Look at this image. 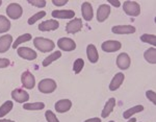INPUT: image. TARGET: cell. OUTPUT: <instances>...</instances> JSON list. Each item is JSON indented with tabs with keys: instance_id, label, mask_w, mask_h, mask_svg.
<instances>
[{
	"instance_id": "ba28073f",
	"label": "cell",
	"mask_w": 156,
	"mask_h": 122,
	"mask_svg": "<svg viewBox=\"0 0 156 122\" xmlns=\"http://www.w3.org/2000/svg\"><path fill=\"white\" fill-rule=\"evenodd\" d=\"M12 97L15 101L19 103H24L29 100V94L22 89H15L12 92Z\"/></svg>"
},
{
	"instance_id": "603a6c76",
	"label": "cell",
	"mask_w": 156,
	"mask_h": 122,
	"mask_svg": "<svg viewBox=\"0 0 156 122\" xmlns=\"http://www.w3.org/2000/svg\"><path fill=\"white\" fill-rule=\"evenodd\" d=\"M143 110H144V106L143 105H134L133 108H130V109H128L127 111H125L124 114H123V117H124L125 119H128L134 115V114H137V113H140V112H142Z\"/></svg>"
},
{
	"instance_id": "8fae6325",
	"label": "cell",
	"mask_w": 156,
	"mask_h": 122,
	"mask_svg": "<svg viewBox=\"0 0 156 122\" xmlns=\"http://www.w3.org/2000/svg\"><path fill=\"white\" fill-rule=\"evenodd\" d=\"M130 63H131V61H130V57H129V55H128L127 53L123 52V53H121V54L118 55L117 66L120 68L121 70L128 69V68L130 67Z\"/></svg>"
},
{
	"instance_id": "e575fe53",
	"label": "cell",
	"mask_w": 156,
	"mask_h": 122,
	"mask_svg": "<svg viewBox=\"0 0 156 122\" xmlns=\"http://www.w3.org/2000/svg\"><path fill=\"white\" fill-rule=\"evenodd\" d=\"M9 58H0V68H6L9 66Z\"/></svg>"
},
{
	"instance_id": "74e56055",
	"label": "cell",
	"mask_w": 156,
	"mask_h": 122,
	"mask_svg": "<svg viewBox=\"0 0 156 122\" xmlns=\"http://www.w3.org/2000/svg\"><path fill=\"white\" fill-rule=\"evenodd\" d=\"M84 122H101V120H100V118H97V117H95V118L87 119V120H85Z\"/></svg>"
},
{
	"instance_id": "8992f818",
	"label": "cell",
	"mask_w": 156,
	"mask_h": 122,
	"mask_svg": "<svg viewBox=\"0 0 156 122\" xmlns=\"http://www.w3.org/2000/svg\"><path fill=\"white\" fill-rule=\"evenodd\" d=\"M57 45L64 51H73L76 48V43L70 38H60L57 41Z\"/></svg>"
},
{
	"instance_id": "7402d4cb",
	"label": "cell",
	"mask_w": 156,
	"mask_h": 122,
	"mask_svg": "<svg viewBox=\"0 0 156 122\" xmlns=\"http://www.w3.org/2000/svg\"><path fill=\"white\" fill-rule=\"evenodd\" d=\"M144 57L148 63L154 65L156 64V49L154 47H151L147 49L144 53Z\"/></svg>"
},
{
	"instance_id": "277c9868",
	"label": "cell",
	"mask_w": 156,
	"mask_h": 122,
	"mask_svg": "<svg viewBox=\"0 0 156 122\" xmlns=\"http://www.w3.org/2000/svg\"><path fill=\"white\" fill-rule=\"evenodd\" d=\"M6 14L11 19L17 20L21 18L22 14H23V9L19 3H11L6 7Z\"/></svg>"
},
{
	"instance_id": "ab89813d",
	"label": "cell",
	"mask_w": 156,
	"mask_h": 122,
	"mask_svg": "<svg viewBox=\"0 0 156 122\" xmlns=\"http://www.w3.org/2000/svg\"><path fill=\"white\" fill-rule=\"evenodd\" d=\"M136 120H135V118H133V119H131V120H129V122H135Z\"/></svg>"
},
{
	"instance_id": "9c48e42d",
	"label": "cell",
	"mask_w": 156,
	"mask_h": 122,
	"mask_svg": "<svg viewBox=\"0 0 156 122\" xmlns=\"http://www.w3.org/2000/svg\"><path fill=\"white\" fill-rule=\"evenodd\" d=\"M121 47H122V44L119 41H105L101 45L102 50L105 52H115L120 50Z\"/></svg>"
},
{
	"instance_id": "484cf974",
	"label": "cell",
	"mask_w": 156,
	"mask_h": 122,
	"mask_svg": "<svg viewBox=\"0 0 156 122\" xmlns=\"http://www.w3.org/2000/svg\"><path fill=\"white\" fill-rule=\"evenodd\" d=\"M12 105H14L12 101L9 100V101H5L3 105L0 106V118H2V117H4L5 115H7V114H9V112L12 111Z\"/></svg>"
},
{
	"instance_id": "83f0119b",
	"label": "cell",
	"mask_w": 156,
	"mask_h": 122,
	"mask_svg": "<svg viewBox=\"0 0 156 122\" xmlns=\"http://www.w3.org/2000/svg\"><path fill=\"white\" fill-rule=\"evenodd\" d=\"M31 39H32V37L30 34H24V35H20L18 39L15 41L14 45H12V48H14V49H17V47H18L20 44H22V43H24V42H28V41H30Z\"/></svg>"
},
{
	"instance_id": "4dcf8cb0",
	"label": "cell",
	"mask_w": 156,
	"mask_h": 122,
	"mask_svg": "<svg viewBox=\"0 0 156 122\" xmlns=\"http://www.w3.org/2000/svg\"><path fill=\"white\" fill-rule=\"evenodd\" d=\"M45 16H46V12H44V11L37 13V14H34V16L30 17L28 19V24L29 25H34L37 21H39L40 19H42V18L45 17Z\"/></svg>"
},
{
	"instance_id": "60d3db41",
	"label": "cell",
	"mask_w": 156,
	"mask_h": 122,
	"mask_svg": "<svg viewBox=\"0 0 156 122\" xmlns=\"http://www.w3.org/2000/svg\"><path fill=\"white\" fill-rule=\"evenodd\" d=\"M1 4H2V1H1V0H0V6H1Z\"/></svg>"
},
{
	"instance_id": "8d00e7d4",
	"label": "cell",
	"mask_w": 156,
	"mask_h": 122,
	"mask_svg": "<svg viewBox=\"0 0 156 122\" xmlns=\"http://www.w3.org/2000/svg\"><path fill=\"white\" fill-rule=\"evenodd\" d=\"M108 3L109 4H112V6H115V7H119L120 6H121V3H120V1H115V0H109L108 1Z\"/></svg>"
},
{
	"instance_id": "4316f807",
	"label": "cell",
	"mask_w": 156,
	"mask_h": 122,
	"mask_svg": "<svg viewBox=\"0 0 156 122\" xmlns=\"http://www.w3.org/2000/svg\"><path fill=\"white\" fill-rule=\"evenodd\" d=\"M45 105L43 102H32V103H24L23 109L27 111H39L43 110Z\"/></svg>"
},
{
	"instance_id": "d6a6232c",
	"label": "cell",
	"mask_w": 156,
	"mask_h": 122,
	"mask_svg": "<svg viewBox=\"0 0 156 122\" xmlns=\"http://www.w3.org/2000/svg\"><path fill=\"white\" fill-rule=\"evenodd\" d=\"M28 3L37 7H45L46 6V1L45 0H28Z\"/></svg>"
},
{
	"instance_id": "52a82bcc",
	"label": "cell",
	"mask_w": 156,
	"mask_h": 122,
	"mask_svg": "<svg viewBox=\"0 0 156 122\" xmlns=\"http://www.w3.org/2000/svg\"><path fill=\"white\" fill-rule=\"evenodd\" d=\"M82 28V20L80 18H75V19L71 20L66 25V31L68 34H76V32L80 31Z\"/></svg>"
},
{
	"instance_id": "3957f363",
	"label": "cell",
	"mask_w": 156,
	"mask_h": 122,
	"mask_svg": "<svg viewBox=\"0 0 156 122\" xmlns=\"http://www.w3.org/2000/svg\"><path fill=\"white\" fill-rule=\"evenodd\" d=\"M123 9H124L125 14L131 17H137L140 14V6L135 1H125Z\"/></svg>"
},
{
	"instance_id": "9a60e30c",
	"label": "cell",
	"mask_w": 156,
	"mask_h": 122,
	"mask_svg": "<svg viewBox=\"0 0 156 122\" xmlns=\"http://www.w3.org/2000/svg\"><path fill=\"white\" fill-rule=\"evenodd\" d=\"M52 17L57 19H72L75 17V12L72 9H56L52 12Z\"/></svg>"
},
{
	"instance_id": "5b68a950",
	"label": "cell",
	"mask_w": 156,
	"mask_h": 122,
	"mask_svg": "<svg viewBox=\"0 0 156 122\" xmlns=\"http://www.w3.org/2000/svg\"><path fill=\"white\" fill-rule=\"evenodd\" d=\"M21 81L22 85L25 89H34L36 85V78L34 74L29 71H25L21 75Z\"/></svg>"
},
{
	"instance_id": "4fadbf2b",
	"label": "cell",
	"mask_w": 156,
	"mask_h": 122,
	"mask_svg": "<svg viewBox=\"0 0 156 122\" xmlns=\"http://www.w3.org/2000/svg\"><path fill=\"white\" fill-rule=\"evenodd\" d=\"M110 14V6L107 4H101L97 9L98 22H104Z\"/></svg>"
},
{
	"instance_id": "f546056e",
	"label": "cell",
	"mask_w": 156,
	"mask_h": 122,
	"mask_svg": "<svg viewBox=\"0 0 156 122\" xmlns=\"http://www.w3.org/2000/svg\"><path fill=\"white\" fill-rule=\"evenodd\" d=\"M83 67H84V61L82 58H77L74 62V65H73V70H74V72L76 74H78V73L81 72Z\"/></svg>"
},
{
	"instance_id": "836d02e7",
	"label": "cell",
	"mask_w": 156,
	"mask_h": 122,
	"mask_svg": "<svg viewBox=\"0 0 156 122\" xmlns=\"http://www.w3.org/2000/svg\"><path fill=\"white\" fill-rule=\"evenodd\" d=\"M146 96L150 101H152L154 105H156V94L154 91H147L146 92Z\"/></svg>"
},
{
	"instance_id": "e0dca14e",
	"label": "cell",
	"mask_w": 156,
	"mask_h": 122,
	"mask_svg": "<svg viewBox=\"0 0 156 122\" xmlns=\"http://www.w3.org/2000/svg\"><path fill=\"white\" fill-rule=\"evenodd\" d=\"M124 79H125L124 73H122V72L117 73V74L114 76V78L112 79V81H110V83H109V90L110 91L118 90V89L121 87V85L123 83Z\"/></svg>"
},
{
	"instance_id": "30bf717a",
	"label": "cell",
	"mask_w": 156,
	"mask_h": 122,
	"mask_svg": "<svg viewBox=\"0 0 156 122\" xmlns=\"http://www.w3.org/2000/svg\"><path fill=\"white\" fill-rule=\"evenodd\" d=\"M18 55L20 57L25 58V60H28V61L36 60L37 57V52L34 51V49L28 48V47H19L18 48Z\"/></svg>"
},
{
	"instance_id": "2e32d148",
	"label": "cell",
	"mask_w": 156,
	"mask_h": 122,
	"mask_svg": "<svg viewBox=\"0 0 156 122\" xmlns=\"http://www.w3.org/2000/svg\"><path fill=\"white\" fill-rule=\"evenodd\" d=\"M55 111L57 113H66L72 108V102L69 99H62L55 103Z\"/></svg>"
},
{
	"instance_id": "d4e9b609",
	"label": "cell",
	"mask_w": 156,
	"mask_h": 122,
	"mask_svg": "<svg viewBox=\"0 0 156 122\" xmlns=\"http://www.w3.org/2000/svg\"><path fill=\"white\" fill-rule=\"evenodd\" d=\"M11 28V22L5 16L0 15V34L2 32H6L7 30Z\"/></svg>"
},
{
	"instance_id": "6da1fadb",
	"label": "cell",
	"mask_w": 156,
	"mask_h": 122,
	"mask_svg": "<svg viewBox=\"0 0 156 122\" xmlns=\"http://www.w3.org/2000/svg\"><path fill=\"white\" fill-rule=\"evenodd\" d=\"M34 45L37 50L41 52H50L54 49L55 44L53 41L49 39H45L42 37H37L34 39Z\"/></svg>"
},
{
	"instance_id": "d6986e66",
	"label": "cell",
	"mask_w": 156,
	"mask_h": 122,
	"mask_svg": "<svg viewBox=\"0 0 156 122\" xmlns=\"http://www.w3.org/2000/svg\"><path fill=\"white\" fill-rule=\"evenodd\" d=\"M87 58L92 64H96L99 60V54H98V51H97V48L95 45L93 44H90L87 45Z\"/></svg>"
},
{
	"instance_id": "d590c367",
	"label": "cell",
	"mask_w": 156,
	"mask_h": 122,
	"mask_svg": "<svg viewBox=\"0 0 156 122\" xmlns=\"http://www.w3.org/2000/svg\"><path fill=\"white\" fill-rule=\"evenodd\" d=\"M52 3H53L54 6H65V4L68 3V0H53Z\"/></svg>"
},
{
	"instance_id": "b9f144b4",
	"label": "cell",
	"mask_w": 156,
	"mask_h": 122,
	"mask_svg": "<svg viewBox=\"0 0 156 122\" xmlns=\"http://www.w3.org/2000/svg\"><path fill=\"white\" fill-rule=\"evenodd\" d=\"M109 122H115V121H109Z\"/></svg>"
},
{
	"instance_id": "f35d334b",
	"label": "cell",
	"mask_w": 156,
	"mask_h": 122,
	"mask_svg": "<svg viewBox=\"0 0 156 122\" xmlns=\"http://www.w3.org/2000/svg\"><path fill=\"white\" fill-rule=\"evenodd\" d=\"M0 122H15V121L9 120V119H0Z\"/></svg>"
},
{
	"instance_id": "5bb4252c",
	"label": "cell",
	"mask_w": 156,
	"mask_h": 122,
	"mask_svg": "<svg viewBox=\"0 0 156 122\" xmlns=\"http://www.w3.org/2000/svg\"><path fill=\"white\" fill-rule=\"evenodd\" d=\"M59 27V23L56 20H47L39 25V30L41 31H51V30H55Z\"/></svg>"
},
{
	"instance_id": "ffe728a7",
	"label": "cell",
	"mask_w": 156,
	"mask_h": 122,
	"mask_svg": "<svg viewBox=\"0 0 156 122\" xmlns=\"http://www.w3.org/2000/svg\"><path fill=\"white\" fill-rule=\"evenodd\" d=\"M81 13L83 19L85 21H90L94 17V13H93V6H90V2H83L81 6Z\"/></svg>"
},
{
	"instance_id": "cb8c5ba5",
	"label": "cell",
	"mask_w": 156,
	"mask_h": 122,
	"mask_svg": "<svg viewBox=\"0 0 156 122\" xmlns=\"http://www.w3.org/2000/svg\"><path fill=\"white\" fill-rule=\"evenodd\" d=\"M60 57H62V52L60 51L53 52L52 54H50L49 57H47L44 61H43V66H44V67H48L50 64H52V63L55 62L56 60H58Z\"/></svg>"
},
{
	"instance_id": "7c38bea8",
	"label": "cell",
	"mask_w": 156,
	"mask_h": 122,
	"mask_svg": "<svg viewBox=\"0 0 156 122\" xmlns=\"http://www.w3.org/2000/svg\"><path fill=\"white\" fill-rule=\"evenodd\" d=\"M112 31L117 35H129L134 34L135 27L132 25H118V26H114L112 28Z\"/></svg>"
},
{
	"instance_id": "1f68e13d",
	"label": "cell",
	"mask_w": 156,
	"mask_h": 122,
	"mask_svg": "<svg viewBox=\"0 0 156 122\" xmlns=\"http://www.w3.org/2000/svg\"><path fill=\"white\" fill-rule=\"evenodd\" d=\"M45 116H46V119H47V121H48V122H59L58 119H57L56 115H55L53 112H51L50 110L47 111L46 113H45Z\"/></svg>"
},
{
	"instance_id": "44dd1931",
	"label": "cell",
	"mask_w": 156,
	"mask_h": 122,
	"mask_svg": "<svg viewBox=\"0 0 156 122\" xmlns=\"http://www.w3.org/2000/svg\"><path fill=\"white\" fill-rule=\"evenodd\" d=\"M115 106V98L108 99V101L104 105V109L102 110V114H101L102 118H107L112 114V112L114 111Z\"/></svg>"
},
{
	"instance_id": "ac0fdd59",
	"label": "cell",
	"mask_w": 156,
	"mask_h": 122,
	"mask_svg": "<svg viewBox=\"0 0 156 122\" xmlns=\"http://www.w3.org/2000/svg\"><path fill=\"white\" fill-rule=\"evenodd\" d=\"M12 37L11 35H4L0 38V53H4L11 48Z\"/></svg>"
},
{
	"instance_id": "7a4b0ae2",
	"label": "cell",
	"mask_w": 156,
	"mask_h": 122,
	"mask_svg": "<svg viewBox=\"0 0 156 122\" xmlns=\"http://www.w3.org/2000/svg\"><path fill=\"white\" fill-rule=\"evenodd\" d=\"M56 83L55 80L51 79V78H45V79H42L39 83V90L40 92L44 93V94H49L52 93L56 90Z\"/></svg>"
},
{
	"instance_id": "f1b7e54d",
	"label": "cell",
	"mask_w": 156,
	"mask_h": 122,
	"mask_svg": "<svg viewBox=\"0 0 156 122\" xmlns=\"http://www.w3.org/2000/svg\"><path fill=\"white\" fill-rule=\"evenodd\" d=\"M140 40H142V42L148 43V44H151L153 46L156 45V37L154 35H148V34L142 35H140Z\"/></svg>"
}]
</instances>
